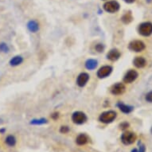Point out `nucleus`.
I'll return each mask as SVG.
<instances>
[{
	"label": "nucleus",
	"mask_w": 152,
	"mask_h": 152,
	"mask_svg": "<svg viewBox=\"0 0 152 152\" xmlns=\"http://www.w3.org/2000/svg\"><path fill=\"white\" fill-rule=\"evenodd\" d=\"M146 45L143 42L140 40H134L131 42L128 45V49L133 52H142V50H145Z\"/></svg>",
	"instance_id": "obj_5"
},
{
	"label": "nucleus",
	"mask_w": 152,
	"mask_h": 152,
	"mask_svg": "<svg viewBox=\"0 0 152 152\" xmlns=\"http://www.w3.org/2000/svg\"><path fill=\"white\" fill-rule=\"evenodd\" d=\"M116 106L119 107V109H120L121 112L125 113V114H129V113H131V112L134 110V107H133V106H130V105L125 104H124V103L122 102L117 103Z\"/></svg>",
	"instance_id": "obj_13"
},
{
	"label": "nucleus",
	"mask_w": 152,
	"mask_h": 152,
	"mask_svg": "<svg viewBox=\"0 0 152 152\" xmlns=\"http://www.w3.org/2000/svg\"><path fill=\"white\" fill-rule=\"evenodd\" d=\"M132 152H146V147L144 144H141L139 149L134 148L132 150Z\"/></svg>",
	"instance_id": "obj_23"
},
{
	"label": "nucleus",
	"mask_w": 152,
	"mask_h": 152,
	"mask_svg": "<svg viewBox=\"0 0 152 152\" xmlns=\"http://www.w3.org/2000/svg\"><path fill=\"white\" fill-rule=\"evenodd\" d=\"M87 115L83 112H75L72 115V121L76 124H83L87 121Z\"/></svg>",
	"instance_id": "obj_6"
},
{
	"label": "nucleus",
	"mask_w": 152,
	"mask_h": 152,
	"mask_svg": "<svg viewBox=\"0 0 152 152\" xmlns=\"http://www.w3.org/2000/svg\"><path fill=\"white\" fill-rule=\"evenodd\" d=\"M89 80V75L87 72H81L77 78V85L79 87H84Z\"/></svg>",
	"instance_id": "obj_10"
},
{
	"label": "nucleus",
	"mask_w": 152,
	"mask_h": 152,
	"mask_svg": "<svg viewBox=\"0 0 152 152\" xmlns=\"http://www.w3.org/2000/svg\"><path fill=\"white\" fill-rule=\"evenodd\" d=\"M69 132V127H68V126H62V127H61V133H62V134H66V133H68Z\"/></svg>",
	"instance_id": "obj_25"
},
{
	"label": "nucleus",
	"mask_w": 152,
	"mask_h": 152,
	"mask_svg": "<svg viewBox=\"0 0 152 152\" xmlns=\"http://www.w3.org/2000/svg\"><path fill=\"white\" fill-rule=\"evenodd\" d=\"M27 29L30 30L31 33H37L38 30H40V25H39V23L37 22L36 20H30L28 22L27 25Z\"/></svg>",
	"instance_id": "obj_12"
},
{
	"label": "nucleus",
	"mask_w": 152,
	"mask_h": 152,
	"mask_svg": "<svg viewBox=\"0 0 152 152\" xmlns=\"http://www.w3.org/2000/svg\"><path fill=\"white\" fill-rule=\"evenodd\" d=\"M5 131H6V130L4 129V128H3V129H1V130H0V133H2V134H3V133L5 132Z\"/></svg>",
	"instance_id": "obj_29"
},
{
	"label": "nucleus",
	"mask_w": 152,
	"mask_h": 152,
	"mask_svg": "<svg viewBox=\"0 0 152 152\" xmlns=\"http://www.w3.org/2000/svg\"><path fill=\"white\" fill-rule=\"evenodd\" d=\"M130 124L127 122H122L119 125V127H120V129L122 130V131H124V130L127 129L128 127H129Z\"/></svg>",
	"instance_id": "obj_24"
},
{
	"label": "nucleus",
	"mask_w": 152,
	"mask_h": 152,
	"mask_svg": "<svg viewBox=\"0 0 152 152\" xmlns=\"http://www.w3.org/2000/svg\"><path fill=\"white\" fill-rule=\"evenodd\" d=\"M120 56H121V53L117 49H112L109 50L107 53V59L111 61H115L120 58Z\"/></svg>",
	"instance_id": "obj_11"
},
{
	"label": "nucleus",
	"mask_w": 152,
	"mask_h": 152,
	"mask_svg": "<svg viewBox=\"0 0 152 152\" xmlns=\"http://www.w3.org/2000/svg\"><path fill=\"white\" fill-rule=\"evenodd\" d=\"M124 1L125 3H133L134 2H135V0H124Z\"/></svg>",
	"instance_id": "obj_28"
},
{
	"label": "nucleus",
	"mask_w": 152,
	"mask_h": 152,
	"mask_svg": "<svg viewBox=\"0 0 152 152\" xmlns=\"http://www.w3.org/2000/svg\"><path fill=\"white\" fill-rule=\"evenodd\" d=\"M138 77H139V74H138V72L135 70L130 69L126 72V74L124 75L123 80L126 84H131V83L134 82L137 79Z\"/></svg>",
	"instance_id": "obj_8"
},
{
	"label": "nucleus",
	"mask_w": 152,
	"mask_h": 152,
	"mask_svg": "<svg viewBox=\"0 0 152 152\" xmlns=\"http://www.w3.org/2000/svg\"><path fill=\"white\" fill-rule=\"evenodd\" d=\"M112 70H113V69L111 65H104L102 67H100L96 72L97 77L100 78V79L107 77L112 73Z\"/></svg>",
	"instance_id": "obj_7"
},
{
	"label": "nucleus",
	"mask_w": 152,
	"mask_h": 152,
	"mask_svg": "<svg viewBox=\"0 0 152 152\" xmlns=\"http://www.w3.org/2000/svg\"><path fill=\"white\" fill-rule=\"evenodd\" d=\"M104 10L108 13L113 14V13L117 12L118 10H120V3H118L115 0H112V1H108L104 4Z\"/></svg>",
	"instance_id": "obj_3"
},
{
	"label": "nucleus",
	"mask_w": 152,
	"mask_h": 152,
	"mask_svg": "<svg viewBox=\"0 0 152 152\" xmlns=\"http://www.w3.org/2000/svg\"><path fill=\"white\" fill-rule=\"evenodd\" d=\"M121 21L124 24H130L133 21V16H132V14L131 11H128L126 14L123 15L122 18H121Z\"/></svg>",
	"instance_id": "obj_18"
},
{
	"label": "nucleus",
	"mask_w": 152,
	"mask_h": 152,
	"mask_svg": "<svg viewBox=\"0 0 152 152\" xmlns=\"http://www.w3.org/2000/svg\"><path fill=\"white\" fill-rule=\"evenodd\" d=\"M136 135L134 132H125L121 135V141L124 145H131L136 140Z\"/></svg>",
	"instance_id": "obj_4"
},
{
	"label": "nucleus",
	"mask_w": 152,
	"mask_h": 152,
	"mask_svg": "<svg viewBox=\"0 0 152 152\" xmlns=\"http://www.w3.org/2000/svg\"><path fill=\"white\" fill-rule=\"evenodd\" d=\"M5 142L9 147H14L16 144V139L14 135H8L7 137L6 138Z\"/></svg>",
	"instance_id": "obj_19"
},
{
	"label": "nucleus",
	"mask_w": 152,
	"mask_h": 152,
	"mask_svg": "<svg viewBox=\"0 0 152 152\" xmlns=\"http://www.w3.org/2000/svg\"><path fill=\"white\" fill-rule=\"evenodd\" d=\"M116 116H117V113L115 111H106L100 114L99 116V120L103 124H107L113 122L115 120Z\"/></svg>",
	"instance_id": "obj_1"
},
{
	"label": "nucleus",
	"mask_w": 152,
	"mask_h": 152,
	"mask_svg": "<svg viewBox=\"0 0 152 152\" xmlns=\"http://www.w3.org/2000/svg\"><path fill=\"white\" fill-rule=\"evenodd\" d=\"M138 32L144 37H148L152 34V23L149 22L141 23L138 27Z\"/></svg>",
	"instance_id": "obj_2"
},
{
	"label": "nucleus",
	"mask_w": 152,
	"mask_h": 152,
	"mask_svg": "<svg viewBox=\"0 0 152 152\" xmlns=\"http://www.w3.org/2000/svg\"><path fill=\"white\" fill-rule=\"evenodd\" d=\"M104 1H105V0H104Z\"/></svg>",
	"instance_id": "obj_32"
},
{
	"label": "nucleus",
	"mask_w": 152,
	"mask_h": 152,
	"mask_svg": "<svg viewBox=\"0 0 152 152\" xmlns=\"http://www.w3.org/2000/svg\"><path fill=\"white\" fill-rule=\"evenodd\" d=\"M0 52L4 53H7L10 52V48L8 45L5 42L0 43Z\"/></svg>",
	"instance_id": "obj_21"
},
{
	"label": "nucleus",
	"mask_w": 152,
	"mask_h": 152,
	"mask_svg": "<svg viewBox=\"0 0 152 152\" xmlns=\"http://www.w3.org/2000/svg\"><path fill=\"white\" fill-rule=\"evenodd\" d=\"M146 100H147V102L152 103V91L149 92L146 95V97H145Z\"/></svg>",
	"instance_id": "obj_26"
},
{
	"label": "nucleus",
	"mask_w": 152,
	"mask_h": 152,
	"mask_svg": "<svg viewBox=\"0 0 152 152\" xmlns=\"http://www.w3.org/2000/svg\"><path fill=\"white\" fill-rule=\"evenodd\" d=\"M23 62V58L22 56L17 55L15 56L14 58H12L9 61V64L11 66H18V65H21Z\"/></svg>",
	"instance_id": "obj_16"
},
{
	"label": "nucleus",
	"mask_w": 152,
	"mask_h": 152,
	"mask_svg": "<svg viewBox=\"0 0 152 152\" xmlns=\"http://www.w3.org/2000/svg\"><path fill=\"white\" fill-rule=\"evenodd\" d=\"M47 120L45 118H42V119H35L32 120L30 121V124L32 125H42L45 124H47Z\"/></svg>",
	"instance_id": "obj_20"
},
{
	"label": "nucleus",
	"mask_w": 152,
	"mask_h": 152,
	"mask_svg": "<svg viewBox=\"0 0 152 152\" xmlns=\"http://www.w3.org/2000/svg\"><path fill=\"white\" fill-rule=\"evenodd\" d=\"M104 44H102V43H98V44H96V46H95V50H96V51L98 53H103L104 51Z\"/></svg>",
	"instance_id": "obj_22"
},
{
	"label": "nucleus",
	"mask_w": 152,
	"mask_h": 152,
	"mask_svg": "<svg viewBox=\"0 0 152 152\" xmlns=\"http://www.w3.org/2000/svg\"><path fill=\"white\" fill-rule=\"evenodd\" d=\"M151 134H152V127H151Z\"/></svg>",
	"instance_id": "obj_31"
},
{
	"label": "nucleus",
	"mask_w": 152,
	"mask_h": 152,
	"mask_svg": "<svg viewBox=\"0 0 152 152\" xmlns=\"http://www.w3.org/2000/svg\"><path fill=\"white\" fill-rule=\"evenodd\" d=\"M151 1V0H147V2H148V3H150Z\"/></svg>",
	"instance_id": "obj_30"
},
{
	"label": "nucleus",
	"mask_w": 152,
	"mask_h": 152,
	"mask_svg": "<svg viewBox=\"0 0 152 152\" xmlns=\"http://www.w3.org/2000/svg\"><path fill=\"white\" fill-rule=\"evenodd\" d=\"M133 64L138 69H142L147 65V61L143 57H136L133 60Z\"/></svg>",
	"instance_id": "obj_14"
},
{
	"label": "nucleus",
	"mask_w": 152,
	"mask_h": 152,
	"mask_svg": "<svg viewBox=\"0 0 152 152\" xmlns=\"http://www.w3.org/2000/svg\"><path fill=\"white\" fill-rule=\"evenodd\" d=\"M58 117H59V113L58 112H54L51 115V118L53 120H57V119H58Z\"/></svg>",
	"instance_id": "obj_27"
},
{
	"label": "nucleus",
	"mask_w": 152,
	"mask_h": 152,
	"mask_svg": "<svg viewBox=\"0 0 152 152\" xmlns=\"http://www.w3.org/2000/svg\"><path fill=\"white\" fill-rule=\"evenodd\" d=\"M89 142V137L86 134H80L76 139V143L79 146L87 144Z\"/></svg>",
	"instance_id": "obj_15"
},
{
	"label": "nucleus",
	"mask_w": 152,
	"mask_h": 152,
	"mask_svg": "<svg viewBox=\"0 0 152 152\" xmlns=\"http://www.w3.org/2000/svg\"><path fill=\"white\" fill-rule=\"evenodd\" d=\"M125 90H126V87L125 85L123 84V83H116V84H114L111 87V93L115 96H119V95H121L123 93H124Z\"/></svg>",
	"instance_id": "obj_9"
},
{
	"label": "nucleus",
	"mask_w": 152,
	"mask_h": 152,
	"mask_svg": "<svg viewBox=\"0 0 152 152\" xmlns=\"http://www.w3.org/2000/svg\"><path fill=\"white\" fill-rule=\"evenodd\" d=\"M85 68L88 70H93L97 67V61L95 59H88L85 62Z\"/></svg>",
	"instance_id": "obj_17"
}]
</instances>
